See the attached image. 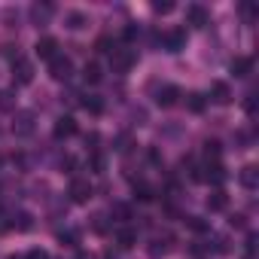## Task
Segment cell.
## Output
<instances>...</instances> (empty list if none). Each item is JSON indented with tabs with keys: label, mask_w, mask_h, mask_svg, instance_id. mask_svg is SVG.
Segmentation results:
<instances>
[{
	"label": "cell",
	"mask_w": 259,
	"mask_h": 259,
	"mask_svg": "<svg viewBox=\"0 0 259 259\" xmlns=\"http://www.w3.org/2000/svg\"><path fill=\"white\" fill-rule=\"evenodd\" d=\"M95 49H98V52H107V55H113V49H116V43H113L110 37H101V40L95 43Z\"/></svg>",
	"instance_id": "27"
},
{
	"label": "cell",
	"mask_w": 259,
	"mask_h": 259,
	"mask_svg": "<svg viewBox=\"0 0 259 259\" xmlns=\"http://www.w3.org/2000/svg\"><path fill=\"white\" fill-rule=\"evenodd\" d=\"M204 180H210V183H217V186H220V183L226 180V168H223L220 162H213V165L207 168V174H204Z\"/></svg>",
	"instance_id": "17"
},
{
	"label": "cell",
	"mask_w": 259,
	"mask_h": 259,
	"mask_svg": "<svg viewBox=\"0 0 259 259\" xmlns=\"http://www.w3.org/2000/svg\"><path fill=\"white\" fill-rule=\"evenodd\" d=\"M55 49H58V43H55L52 37H43V40H37V55H40V58H46V61H52V58L58 55Z\"/></svg>",
	"instance_id": "9"
},
{
	"label": "cell",
	"mask_w": 259,
	"mask_h": 259,
	"mask_svg": "<svg viewBox=\"0 0 259 259\" xmlns=\"http://www.w3.org/2000/svg\"><path fill=\"white\" fill-rule=\"evenodd\" d=\"M64 22H67V28H82L89 19H85V13H79V10H73V13H67L64 16Z\"/></svg>",
	"instance_id": "21"
},
{
	"label": "cell",
	"mask_w": 259,
	"mask_h": 259,
	"mask_svg": "<svg viewBox=\"0 0 259 259\" xmlns=\"http://www.w3.org/2000/svg\"><path fill=\"white\" fill-rule=\"evenodd\" d=\"M13 132L22 135V138H28V135L34 132V116H31V113H19L16 122H13Z\"/></svg>",
	"instance_id": "6"
},
{
	"label": "cell",
	"mask_w": 259,
	"mask_h": 259,
	"mask_svg": "<svg viewBox=\"0 0 259 259\" xmlns=\"http://www.w3.org/2000/svg\"><path fill=\"white\" fill-rule=\"evenodd\" d=\"M0 107H4V110L10 107V95H7V92H0Z\"/></svg>",
	"instance_id": "35"
},
{
	"label": "cell",
	"mask_w": 259,
	"mask_h": 259,
	"mask_svg": "<svg viewBox=\"0 0 259 259\" xmlns=\"http://www.w3.org/2000/svg\"><path fill=\"white\" fill-rule=\"evenodd\" d=\"M67 195H70V201L82 204V201H89V198H92V183H89V180H82V177H73V180H70V186H67Z\"/></svg>",
	"instance_id": "4"
},
{
	"label": "cell",
	"mask_w": 259,
	"mask_h": 259,
	"mask_svg": "<svg viewBox=\"0 0 259 259\" xmlns=\"http://www.w3.org/2000/svg\"><path fill=\"white\" fill-rule=\"evenodd\" d=\"M10 259H19V256H10Z\"/></svg>",
	"instance_id": "36"
},
{
	"label": "cell",
	"mask_w": 259,
	"mask_h": 259,
	"mask_svg": "<svg viewBox=\"0 0 259 259\" xmlns=\"http://www.w3.org/2000/svg\"><path fill=\"white\" fill-rule=\"evenodd\" d=\"M186 223H189V229H195V232H207V223H201L198 217H186Z\"/></svg>",
	"instance_id": "29"
},
{
	"label": "cell",
	"mask_w": 259,
	"mask_h": 259,
	"mask_svg": "<svg viewBox=\"0 0 259 259\" xmlns=\"http://www.w3.org/2000/svg\"><path fill=\"white\" fill-rule=\"evenodd\" d=\"M174 241H177V238H174L171 232H165V235H156V238H153V244H150V256H153V259H159V256L171 253V250H174Z\"/></svg>",
	"instance_id": "5"
},
{
	"label": "cell",
	"mask_w": 259,
	"mask_h": 259,
	"mask_svg": "<svg viewBox=\"0 0 259 259\" xmlns=\"http://www.w3.org/2000/svg\"><path fill=\"white\" fill-rule=\"evenodd\" d=\"M183 43H186V34H183V31H168V34L162 37V46H165L168 52H180Z\"/></svg>",
	"instance_id": "7"
},
{
	"label": "cell",
	"mask_w": 259,
	"mask_h": 259,
	"mask_svg": "<svg viewBox=\"0 0 259 259\" xmlns=\"http://www.w3.org/2000/svg\"><path fill=\"white\" fill-rule=\"evenodd\" d=\"M52 13H55L52 7H34V10H31V16H34V22H37V25L49 22V16H52Z\"/></svg>",
	"instance_id": "22"
},
{
	"label": "cell",
	"mask_w": 259,
	"mask_h": 259,
	"mask_svg": "<svg viewBox=\"0 0 259 259\" xmlns=\"http://www.w3.org/2000/svg\"><path fill=\"white\" fill-rule=\"evenodd\" d=\"M13 79H16V85H28L34 79V64L28 58L16 55V61H13Z\"/></svg>",
	"instance_id": "2"
},
{
	"label": "cell",
	"mask_w": 259,
	"mask_h": 259,
	"mask_svg": "<svg viewBox=\"0 0 259 259\" xmlns=\"http://www.w3.org/2000/svg\"><path fill=\"white\" fill-rule=\"evenodd\" d=\"M82 76H85V82L98 85V82L104 79V73H101V64H98V61H89V64L82 67Z\"/></svg>",
	"instance_id": "14"
},
{
	"label": "cell",
	"mask_w": 259,
	"mask_h": 259,
	"mask_svg": "<svg viewBox=\"0 0 259 259\" xmlns=\"http://www.w3.org/2000/svg\"><path fill=\"white\" fill-rule=\"evenodd\" d=\"M25 259H49V253H46V250H31Z\"/></svg>",
	"instance_id": "31"
},
{
	"label": "cell",
	"mask_w": 259,
	"mask_h": 259,
	"mask_svg": "<svg viewBox=\"0 0 259 259\" xmlns=\"http://www.w3.org/2000/svg\"><path fill=\"white\" fill-rule=\"evenodd\" d=\"M82 107H85L92 116H101V113H104V101H101L98 95H89V98L82 101Z\"/></svg>",
	"instance_id": "19"
},
{
	"label": "cell",
	"mask_w": 259,
	"mask_h": 259,
	"mask_svg": "<svg viewBox=\"0 0 259 259\" xmlns=\"http://www.w3.org/2000/svg\"><path fill=\"white\" fill-rule=\"evenodd\" d=\"M204 153L217 162V156H220V141H207V144H204Z\"/></svg>",
	"instance_id": "28"
},
{
	"label": "cell",
	"mask_w": 259,
	"mask_h": 259,
	"mask_svg": "<svg viewBox=\"0 0 259 259\" xmlns=\"http://www.w3.org/2000/svg\"><path fill=\"white\" fill-rule=\"evenodd\" d=\"M250 70H253V61H250V58H235V61H232V73H235V76H247Z\"/></svg>",
	"instance_id": "18"
},
{
	"label": "cell",
	"mask_w": 259,
	"mask_h": 259,
	"mask_svg": "<svg viewBox=\"0 0 259 259\" xmlns=\"http://www.w3.org/2000/svg\"><path fill=\"white\" fill-rule=\"evenodd\" d=\"M113 217L119 223H128V220H132V207H128V204H113Z\"/></svg>",
	"instance_id": "24"
},
{
	"label": "cell",
	"mask_w": 259,
	"mask_h": 259,
	"mask_svg": "<svg viewBox=\"0 0 259 259\" xmlns=\"http://www.w3.org/2000/svg\"><path fill=\"white\" fill-rule=\"evenodd\" d=\"M110 64H113V73H128L132 64H135V52L132 49H113Z\"/></svg>",
	"instance_id": "3"
},
{
	"label": "cell",
	"mask_w": 259,
	"mask_h": 259,
	"mask_svg": "<svg viewBox=\"0 0 259 259\" xmlns=\"http://www.w3.org/2000/svg\"><path fill=\"white\" fill-rule=\"evenodd\" d=\"M238 180H241V186H244V189H256V183H259V180H256V168H253V165H247V168L238 174Z\"/></svg>",
	"instance_id": "16"
},
{
	"label": "cell",
	"mask_w": 259,
	"mask_h": 259,
	"mask_svg": "<svg viewBox=\"0 0 259 259\" xmlns=\"http://www.w3.org/2000/svg\"><path fill=\"white\" fill-rule=\"evenodd\" d=\"M92 168L95 171H104V156H92Z\"/></svg>",
	"instance_id": "33"
},
{
	"label": "cell",
	"mask_w": 259,
	"mask_h": 259,
	"mask_svg": "<svg viewBox=\"0 0 259 259\" xmlns=\"http://www.w3.org/2000/svg\"><path fill=\"white\" fill-rule=\"evenodd\" d=\"M135 198L138 201H153L156 198V189L150 183H141V186H135Z\"/></svg>",
	"instance_id": "20"
},
{
	"label": "cell",
	"mask_w": 259,
	"mask_h": 259,
	"mask_svg": "<svg viewBox=\"0 0 259 259\" xmlns=\"http://www.w3.org/2000/svg\"><path fill=\"white\" fill-rule=\"evenodd\" d=\"M207 207H210V210H217V213H220V210H226V207H229V195H226L223 189H217V192L207 198Z\"/></svg>",
	"instance_id": "15"
},
{
	"label": "cell",
	"mask_w": 259,
	"mask_h": 259,
	"mask_svg": "<svg viewBox=\"0 0 259 259\" xmlns=\"http://www.w3.org/2000/svg\"><path fill=\"white\" fill-rule=\"evenodd\" d=\"M153 10H156V13H171V10H174V7H171V4H156V7H153Z\"/></svg>",
	"instance_id": "34"
},
{
	"label": "cell",
	"mask_w": 259,
	"mask_h": 259,
	"mask_svg": "<svg viewBox=\"0 0 259 259\" xmlns=\"http://www.w3.org/2000/svg\"><path fill=\"white\" fill-rule=\"evenodd\" d=\"M122 37H125V40H135V37H138V28H135V25H128V28L122 31Z\"/></svg>",
	"instance_id": "32"
},
{
	"label": "cell",
	"mask_w": 259,
	"mask_h": 259,
	"mask_svg": "<svg viewBox=\"0 0 259 259\" xmlns=\"http://www.w3.org/2000/svg\"><path fill=\"white\" fill-rule=\"evenodd\" d=\"M58 238H61V244H67V247H76V244H79V232H73V229L61 232Z\"/></svg>",
	"instance_id": "26"
},
{
	"label": "cell",
	"mask_w": 259,
	"mask_h": 259,
	"mask_svg": "<svg viewBox=\"0 0 259 259\" xmlns=\"http://www.w3.org/2000/svg\"><path fill=\"white\" fill-rule=\"evenodd\" d=\"M177 101H180V89H177V85H165V89L156 95V104H159V107H174Z\"/></svg>",
	"instance_id": "8"
},
{
	"label": "cell",
	"mask_w": 259,
	"mask_h": 259,
	"mask_svg": "<svg viewBox=\"0 0 259 259\" xmlns=\"http://www.w3.org/2000/svg\"><path fill=\"white\" fill-rule=\"evenodd\" d=\"M49 73H52V79L67 82V79H70V73H73V61H70V58H64V55H55V58L49 61Z\"/></svg>",
	"instance_id": "1"
},
{
	"label": "cell",
	"mask_w": 259,
	"mask_h": 259,
	"mask_svg": "<svg viewBox=\"0 0 259 259\" xmlns=\"http://www.w3.org/2000/svg\"><path fill=\"white\" fill-rule=\"evenodd\" d=\"M13 226H16L19 232H28V229H31V213H19V217H13Z\"/></svg>",
	"instance_id": "25"
},
{
	"label": "cell",
	"mask_w": 259,
	"mask_h": 259,
	"mask_svg": "<svg viewBox=\"0 0 259 259\" xmlns=\"http://www.w3.org/2000/svg\"><path fill=\"white\" fill-rule=\"evenodd\" d=\"M210 98H213L217 104H229V101H232V89H229L226 82H213V85H210Z\"/></svg>",
	"instance_id": "12"
},
{
	"label": "cell",
	"mask_w": 259,
	"mask_h": 259,
	"mask_svg": "<svg viewBox=\"0 0 259 259\" xmlns=\"http://www.w3.org/2000/svg\"><path fill=\"white\" fill-rule=\"evenodd\" d=\"M186 19H189V25L204 28V25H207V10H204V7H189V10H186Z\"/></svg>",
	"instance_id": "11"
},
{
	"label": "cell",
	"mask_w": 259,
	"mask_h": 259,
	"mask_svg": "<svg viewBox=\"0 0 259 259\" xmlns=\"http://www.w3.org/2000/svg\"><path fill=\"white\" fill-rule=\"evenodd\" d=\"M70 135H76V122L70 116H61L58 125H55V138L61 141V138H70Z\"/></svg>",
	"instance_id": "10"
},
{
	"label": "cell",
	"mask_w": 259,
	"mask_h": 259,
	"mask_svg": "<svg viewBox=\"0 0 259 259\" xmlns=\"http://www.w3.org/2000/svg\"><path fill=\"white\" fill-rule=\"evenodd\" d=\"M135 241H138V232H135V229H119V232H116V244H119L122 250L135 247Z\"/></svg>",
	"instance_id": "13"
},
{
	"label": "cell",
	"mask_w": 259,
	"mask_h": 259,
	"mask_svg": "<svg viewBox=\"0 0 259 259\" xmlns=\"http://www.w3.org/2000/svg\"><path fill=\"white\" fill-rule=\"evenodd\" d=\"M186 107H189L192 113H204V98H201L198 92H192V95L186 98Z\"/></svg>",
	"instance_id": "23"
},
{
	"label": "cell",
	"mask_w": 259,
	"mask_h": 259,
	"mask_svg": "<svg viewBox=\"0 0 259 259\" xmlns=\"http://www.w3.org/2000/svg\"><path fill=\"white\" fill-rule=\"evenodd\" d=\"M244 220H247V217H244V213H232V220H229V223H232V226H235V229H244V226H247V223H244Z\"/></svg>",
	"instance_id": "30"
}]
</instances>
